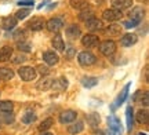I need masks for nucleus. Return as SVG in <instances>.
Segmentation results:
<instances>
[{
	"mask_svg": "<svg viewBox=\"0 0 149 135\" xmlns=\"http://www.w3.org/2000/svg\"><path fill=\"white\" fill-rule=\"evenodd\" d=\"M51 88H53V90H57V91H64V90L68 88V80H66L65 77H58V79L53 80Z\"/></svg>",
	"mask_w": 149,
	"mask_h": 135,
	"instance_id": "obj_17",
	"label": "nucleus"
},
{
	"mask_svg": "<svg viewBox=\"0 0 149 135\" xmlns=\"http://www.w3.org/2000/svg\"><path fill=\"white\" fill-rule=\"evenodd\" d=\"M138 42V36L135 33H126L123 35L122 39H120V44L124 46V47H131Z\"/></svg>",
	"mask_w": 149,
	"mask_h": 135,
	"instance_id": "obj_11",
	"label": "nucleus"
},
{
	"mask_svg": "<svg viewBox=\"0 0 149 135\" xmlns=\"http://www.w3.org/2000/svg\"><path fill=\"white\" fill-rule=\"evenodd\" d=\"M65 55H66V58L68 60H70L72 57L74 55V50H73V47H69L68 50H65Z\"/></svg>",
	"mask_w": 149,
	"mask_h": 135,
	"instance_id": "obj_41",
	"label": "nucleus"
},
{
	"mask_svg": "<svg viewBox=\"0 0 149 135\" xmlns=\"http://www.w3.org/2000/svg\"><path fill=\"white\" fill-rule=\"evenodd\" d=\"M51 83H53L51 79H48V77H42L40 81H37L36 83V88L37 90H40V91L50 90V88H51Z\"/></svg>",
	"mask_w": 149,
	"mask_h": 135,
	"instance_id": "obj_21",
	"label": "nucleus"
},
{
	"mask_svg": "<svg viewBox=\"0 0 149 135\" xmlns=\"http://www.w3.org/2000/svg\"><path fill=\"white\" fill-rule=\"evenodd\" d=\"M111 4L116 10H126L133 6V0H111Z\"/></svg>",
	"mask_w": 149,
	"mask_h": 135,
	"instance_id": "obj_14",
	"label": "nucleus"
},
{
	"mask_svg": "<svg viewBox=\"0 0 149 135\" xmlns=\"http://www.w3.org/2000/svg\"><path fill=\"white\" fill-rule=\"evenodd\" d=\"M26 61V57H24V55H17L13 58V62L14 64H22V62H25Z\"/></svg>",
	"mask_w": 149,
	"mask_h": 135,
	"instance_id": "obj_40",
	"label": "nucleus"
},
{
	"mask_svg": "<svg viewBox=\"0 0 149 135\" xmlns=\"http://www.w3.org/2000/svg\"><path fill=\"white\" fill-rule=\"evenodd\" d=\"M105 32H107L108 35H111V36H120V35H122V26L117 25V24H111V25L107 28Z\"/></svg>",
	"mask_w": 149,
	"mask_h": 135,
	"instance_id": "obj_27",
	"label": "nucleus"
},
{
	"mask_svg": "<svg viewBox=\"0 0 149 135\" xmlns=\"http://www.w3.org/2000/svg\"><path fill=\"white\" fill-rule=\"evenodd\" d=\"M29 14H31V7H28V8H21V10H18L15 12V18L17 19H25Z\"/></svg>",
	"mask_w": 149,
	"mask_h": 135,
	"instance_id": "obj_35",
	"label": "nucleus"
},
{
	"mask_svg": "<svg viewBox=\"0 0 149 135\" xmlns=\"http://www.w3.org/2000/svg\"><path fill=\"white\" fill-rule=\"evenodd\" d=\"M46 28H47L50 32L58 33L59 30L64 28V19H62V18H58V17L50 18L48 21H46Z\"/></svg>",
	"mask_w": 149,
	"mask_h": 135,
	"instance_id": "obj_4",
	"label": "nucleus"
},
{
	"mask_svg": "<svg viewBox=\"0 0 149 135\" xmlns=\"http://www.w3.org/2000/svg\"><path fill=\"white\" fill-rule=\"evenodd\" d=\"M109 135H116V134H113V132H111V134H109Z\"/></svg>",
	"mask_w": 149,
	"mask_h": 135,
	"instance_id": "obj_47",
	"label": "nucleus"
},
{
	"mask_svg": "<svg viewBox=\"0 0 149 135\" xmlns=\"http://www.w3.org/2000/svg\"><path fill=\"white\" fill-rule=\"evenodd\" d=\"M145 17V8L144 7H141V6H137V7H134L131 12H130V19H135V21H142Z\"/></svg>",
	"mask_w": 149,
	"mask_h": 135,
	"instance_id": "obj_16",
	"label": "nucleus"
},
{
	"mask_svg": "<svg viewBox=\"0 0 149 135\" xmlns=\"http://www.w3.org/2000/svg\"><path fill=\"white\" fill-rule=\"evenodd\" d=\"M126 124H127V131L131 132L134 127V109L131 105H128L126 108Z\"/></svg>",
	"mask_w": 149,
	"mask_h": 135,
	"instance_id": "obj_15",
	"label": "nucleus"
},
{
	"mask_svg": "<svg viewBox=\"0 0 149 135\" xmlns=\"http://www.w3.org/2000/svg\"><path fill=\"white\" fill-rule=\"evenodd\" d=\"M87 121H88V124L91 125V127H97V125L100 124V114L98 113H90L87 114Z\"/></svg>",
	"mask_w": 149,
	"mask_h": 135,
	"instance_id": "obj_31",
	"label": "nucleus"
},
{
	"mask_svg": "<svg viewBox=\"0 0 149 135\" xmlns=\"http://www.w3.org/2000/svg\"><path fill=\"white\" fill-rule=\"evenodd\" d=\"M139 21H135V19H128V21L124 22V28H127V29H130V28H137L138 26Z\"/></svg>",
	"mask_w": 149,
	"mask_h": 135,
	"instance_id": "obj_37",
	"label": "nucleus"
},
{
	"mask_svg": "<svg viewBox=\"0 0 149 135\" xmlns=\"http://www.w3.org/2000/svg\"><path fill=\"white\" fill-rule=\"evenodd\" d=\"M13 57V47L10 46H4L0 48V62H6Z\"/></svg>",
	"mask_w": 149,
	"mask_h": 135,
	"instance_id": "obj_20",
	"label": "nucleus"
},
{
	"mask_svg": "<svg viewBox=\"0 0 149 135\" xmlns=\"http://www.w3.org/2000/svg\"><path fill=\"white\" fill-rule=\"evenodd\" d=\"M18 75H19V77H21L24 81H32L36 79L37 72L32 66H21V68L18 69Z\"/></svg>",
	"mask_w": 149,
	"mask_h": 135,
	"instance_id": "obj_1",
	"label": "nucleus"
},
{
	"mask_svg": "<svg viewBox=\"0 0 149 135\" xmlns=\"http://www.w3.org/2000/svg\"><path fill=\"white\" fill-rule=\"evenodd\" d=\"M100 37L95 36V35H84L83 37H81V44L87 47V48H94V47H98L100 46Z\"/></svg>",
	"mask_w": 149,
	"mask_h": 135,
	"instance_id": "obj_8",
	"label": "nucleus"
},
{
	"mask_svg": "<svg viewBox=\"0 0 149 135\" xmlns=\"http://www.w3.org/2000/svg\"><path fill=\"white\" fill-rule=\"evenodd\" d=\"M51 44H53V47L57 50V51H64V50H65V47H64V46H65V44H64V39H62V36H61V35H58V33H57V35L53 37Z\"/></svg>",
	"mask_w": 149,
	"mask_h": 135,
	"instance_id": "obj_22",
	"label": "nucleus"
},
{
	"mask_svg": "<svg viewBox=\"0 0 149 135\" xmlns=\"http://www.w3.org/2000/svg\"><path fill=\"white\" fill-rule=\"evenodd\" d=\"M66 35L72 39H77L81 35V30H80V28L77 25H70V26L66 28Z\"/></svg>",
	"mask_w": 149,
	"mask_h": 135,
	"instance_id": "obj_25",
	"label": "nucleus"
},
{
	"mask_svg": "<svg viewBox=\"0 0 149 135\" xmlns=\"http://www.w3.org/2000/svg\"><path fill=\"white\" fill-rule=\"evenodd\" d=\"M77 117V113L74 110H64L62 113L59 114V123L62 124H68V123H73Z\"/></svg>",
	"mask_w": 149,
	"mask_h": 135,
	"instance_id": "obj_10",
	"label": "nucleus"
},
{
	"mask_svg": "<svg viewBox=\"0 0 149 135\" xmlns=\"http://www.w3.org/2000/svg\"><path fill=\"white\" fill-rule=\"evenodd\" d=\"M139 102L144 103L145 106H148V105H149V92L148 91L142 92V95H141V98H139Z\"/></svg>",
	"mask_w": 149,
	"mask_h": 135,
	"instance_id": "obj_36",
	"label": "nucleus"
},
{
	"mask_svg": "<svg viewBox=\"0 0 149 135\" xmlns=\"http://www.w3.org/2000/svg\"><path fill=\"white\" fill-rule=\"evenodd\" d=\"M138 135H146V132H138Z\"/></svg>",
	"mask_w": 149,
	"mask_h": 135,
	"instance_id": "obj_46",
	"label": "nucleus"
},
{
	"mask_svg": "<svg viewBox=\"0 0 149 135\" xmlns=\"http://www.w3.org/2000/svg\"><path fill=\"white\" fill-rule=\"evenodd\" d=\"M40 135H54V134H51V132H47V131H44V132H42Z\"/></svg>",
	"mask_w": 149,
	"mask_h": 135,
	"instance_id": "obj_45",
	"label": "nucleus"
},
{
	"mask_svg": "<svg viewBox=\"0 0 149 135\" xmlns=\"http://www.w3.org/2000/svg\"><path fill=\"white\" fill-rule=\"evenodd\" d=\"M1 26L4 28L6 30H11V29H14L17 26V18L15 17H4L3 19H1Z\"/></svg>",
	"mask_w": 149,
	"mask_h": 135,
	"instance_id": "obj_18",
	"label": "nucleus"
},
{
	"mask_svg": "<svg viewBox=\"0 0 149 135\" xmlns=\"http://www.w3.org/2000/svg\"><path fill=\"white\" fill-rule=\"evenodd\" d=\"M39 72L42 73V75H47L48 73V69H47V66H39Z\"/></svg>",
	"mask_w": 149,
	"mask_h": 135,
	"instance_id": "obj_42",
	"label": "nucleus"
},
{
	"mask_svg": "<svg viewBox=\"0 0 149 135\" xmlns=\"http://www.w3.org/2000/svg\"><path fill=\"white\" fill-rule=\"evenodd\" d=\"M44 26H46V19L43 17H33L32 19L28 22V28L31 30H35V32L42 30Z\"/></svg>",
	"mask_w": 149,
	"mask_h": 135,
	"instance_id": "obj_9",
	"label": "nucleus"
},
{
	"mask_svg": "<svg viewBox=\"0 0 149 135\" xmlns=\"http://www.w3.org/2000/svg\"><path fill=\"white\" fill-rule=\"evenodd\" d=\"M36 119H37V116L33 110H26V112L24 113V116H22V123H24V124H31V123H33Z\"/></svg>",
	"mask_w": 149,
	"mask_h": 135,
	"instance_id": "obj_29",
	"label": "nucleus"
},
{
	"mask_svg": "<svg viewBox=\"0 0 149 135\" xmlns=\"http://www.w3.org/2000/svg\"><path fill=\"white\" fill-rule=\"evenodd\" d=\"M108 127H109V130L111 132L116 135H122L123 132V127H122V123H120V120L117 119L115 114H111V116H108Z\"/></svg>",
	"mask_w": 149,
	"mask_h": 135,
	"instance_id": "obj_3",
	"label": "nucleus"
},
{
	"mask_svg": "<svg viewBox=\"0 0 149 135\" xmlns=\"http://www.w3.org/2000/svg\"><path fill=\"white\" fill-rule=\"evenodd\" d=\"M43 61L47 64V65L53 66V65H57L59 61V57L57 53H54V51H44L43 53Z\"/></svg>",
	"mask_w": 149,
	"mask_h": 135,
	"instance_id": "obj_13",
	"label": "nucleus"
},
{
	"mask_svg": "<svg viewBox=\"0 0 149 135\" xmlns=\"http://www.w3.org/2000/svg\"><path fill=\"white\" fill-rule=\"evenodd\" d=\"M48 3H50V0H44L43 3H40V4L37 6V8L40 10V8H43V7H44V6H46V4H48Z\"/></svg>",
	"mask_w": 149,
	"mask_h": 135,
	"instance_id": "obj_43",
	"label": "nucleus"
},
{
	"mask_svg": "<svg viewBox=\"0 0 149 135\" xmlns=\"http://www.w3.org/2000/svg\"><path fill=\"white\" fill-rule=\"evenodd\" d=\"M81 84H83L86 88H93V87H95L97 84H98V79L91 77V76H84V77L81 79Z\"/></svg>",
	"mask_w": 149,
	"mask_h": 135,
	"instance_id": "obj_26",
	"label": "nucleus"
},
{
	"mask_svg": "<svg viewBox=\"0 0 149 135\" xmlns=\"http://www.w3.org/2000/svg\"><path fill=\"white\" fill-rule=\"evenodd\" d=\"M17 4L18 6H26V7H33L35 0H17Z\"/></svg>",
	"mask_w": 149,
	"mask_h": 135,
	"instance_id": "obj_39",
	"label": "nucleus"
},
{
	"mask_svg": "<svg viewBox=\"0 0 149 135\" xmlns=\"http://www.w3.org/2000/svg\"><path fill=\"white\" fill-rule=\"evenodd\" d=\"M14 70L11 68H0V79H4V80H11L14 79Z\"/></svg>",
	"mask_w": 149,
	"mask_h": 135,
	"instance_id": "obj_28",
	"label": "nucleus"
},
{
	"mask_svg": "<svg viewBox=\"0 0 149 135\" xmlns=\"http://www.w3.org/2000/svg\"><path fill=\"white\" fill-rule=\"evenodd\" d=\"M86 28L88 30H91V32H94V30H102L104 29V22L101 19L95 18V17H93L91 19H88V21L86 22Z\"/></svg>",
	"mask_w": 149,
	"mask_h": 135,
	"instance_id": "obj_12",
	"label": "nucleus"
},
{
	"mask_svg": "<svg viewBox=\"0 0 149 135\" xmlns=\"http://www.w3.org/2000/svg\"><path fill=\"white\" fill-rule=\"evenodd\" d=\"M83 130H84L83 121H76V123H73V124H70L69 127H68V132H69L70 135H77Z\"/></svg>",
	"mask_w": 149,
	"mask_h": 135,
	"instance_id": "obj_23",
	"label": "nucleus"
},
{
	"mask_svg": "<svg viewBox=\"0 0 149 135\" xmlns=\"http://www.w3.org/2000/svg\"><path fill=\"white\" fill-rule=\"evenodd\" d=\"M100 51L104 55L111 57V55H113L116 53V43L113 40H105V42L100 43Z\"/></svg>",
	"mask_w": 149,
	"mask_h": 135,
	"instance_id": "obj_7",
	"label": "nucleus"
},
{
	"mask_svg": "<svg viewBox=\"0 0 149 135\" xmlns=\"http://www.w3.org/2000/svg\"><path fill=\"white\" fill-rule=\"evenodd\" d=\"M95 135H105V134H104V131H101V130H97V131H95Z\"/></svg>",
	"mask_w": 149,
	"mask_h": 135,
	"instance_id": "obj_44",
	"label": "nucleus"
},
{
	"mask_svg": "<svg viewBox=\"0 0 149 135\" xmlns=\"http://www.w3.org/2000/svg\"><path fill=\"white\" fill-rule=\"evenodd\" d=\"M123 12L120 10H116V8H108L102 12V18L108 22H116L119 19H122Z\"/></svg>",
	"mask_w": 149,
	"mask_h": 135,
	"instance_id": "obj_5",
	"label": "nucleus"
},
{
	"mask_svg": "<svg viewBox=\"0 0 149 135\" xmlns=\"http://www.w3.org/2000/svg\"><path fill=\"white\" fill-rule=\"evenodd\" d=\"M135 120L139 124H148L149 123V112L146 109H139L135 114Z\"/></svg>",
	"mask_w": 149,
	"mask_h": 135,
	"instance_id": "obj_19",
	"label": "nucleus"
},
{
	"mask_svg": "<svg viewBox=\"0 0 149 135\" xmlns=\"http://www.w3.org/2000/svg\"><path fill=\"white\" fill-rule=\"evenodd\" d=\"M14 39H15L17 42H19V39H21V42L25 40V32H24L22 29H18V30L14 33Z\"/></svg>",
	"mask_w": 149,
	"mask_h": 135,
	"instance_id": "obj_38",
	"label": "nucleus"
},
{
	"mask_svg": "<svg viewBox=\"0 0 149 135\" xmlns=\"http://www.w3.org/2000/svg\"><path fill=\"white\" fill-rule=\"evenodd\" d=\"M94 17V11L93 10H88V8H86V10H81V12H79V19L83 22H87L88 19H91Z\"/></svg>",
	"mask_w": 149,
	"mask_h": 135,
	"instance_id": "obj_30",
	"label": "nucleus"
},
{
	"mask_svg": "<svg viewBox=\"0 0 149 135\" xmlns=\"http://www.w3.org/2000/svg\"><path fill=\"white\" fill-rule=\"evenodd\" d=\"M0 127H1V123H0Z\"/></svg>",
	"mask_w": 149,
	"mask_h": 135,
	"instance_id": "obj_48",
	"label": "nucleus"
},
{
	"mask_svg": "<svg viewBox=\"0 0 149 135\" xmlns=\"http://www.w3.org/2000/svg\"><path fill=\"white\" fill-rule=\"evenodd\" d=\"M14 105L11 101H0V112H11Z\"/></svg>",
	"mask_w": 149,
	"mask_h": 135,
	"instance_id": "obj_34",
	"label": "nucleus"
},
{
	"mask_svg": "<svg viewBox=\"0 0 149 135\" xmlns=\"http://www.w3.org/2000/svg\"><path fill=\"white\" fill-rule=\"evenodd\" d=\"M130 87H131V83H127L126 86L122 88V91H120V94L117 95V98H116V101L112 103V106H111V109L112 110H116L120 105H122L126 99H127V97H128V90H130Z\"/></svg>",
	"mask_w": 149,
	"mask_h": 135,
	"instance_id": "obj_6",
	"label": "nucleus"
},
{
	"mask_svg": "<svg viewBox=\"0 0 149 135\" xmlns=\"http://www.w3.org/2000/svg\"><path fill=\"white\" fill-rule=\"evenodd\" d=\"M77 61L81 66H91L97 62V57L90 51H81V53H79Z\"/></svg>",
	"mask_w": 149,
	"mask_h": 135,
	"instance_id": "obj_2",
	"label": "nucleus"
},
{
	"mask_svg": "<svg viewBox=\"0 0 149 135\" xmlns=\"http://www.w3.org/2000/svg\"><path fill=\"white\" fill-rule=\"evenodd\" d=\"M70 6H72V8L74 10H86V8H88V3H87V0H69Z\"/></svg>",
	"mask_w": 149,
	"mask_h": 135,
	"instance_id": "obj_24",
	"label": "nucleus"
},
{
	"mask_svg": "<svg viewBox=\"0 0 149 135\" xmlns=\"http://www.w3.org/2000/svg\"><path fill=\"white\" fill-rule=\"evenodd\" d=\"M53 123H54V120L51 119V117H48V119L43 120V123L39 125V131H40V132H44V131H47L48 128H51Z\"/></svg>",
	"mask_w": 149,
	"mask_h": 135,
	"instance_id": "obj_33",
	"label": "nucleus"
},
{
	"mask_svg": "<svg viewBox=\"0 0 149 135\" xmlns=\"http://www.w3.org/2000/svg\"><path fill=\"white\" fill-rule=\"evenodd\" d=\"M17 48L19 50V51H24V53H29V51H32V44L29 43V42L22 40V42H18Z\"/></svg>",
	"mask_w": 149,
	"mask_h": 135,
	"instance_id": "obj_32",
	"label": "nucleus"
}]
</instances>
